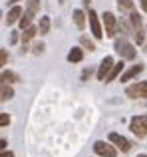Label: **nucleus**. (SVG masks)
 Listing matches in <instances>:
<instances>
[{"label": "nucleus", "mask_w": 147, "mask_h": 157, "mask_svg": "<svg viewBox=\"0 0 147 157\" xmlns=\"http://www.w3.org/2000/svg\"><path fill=\"white\" fill-rule=\"evenodd\" d=\"M129 26H131V34L135 36V44H143L147 38V28H143L141 16L137 12H129Z\"/></svg>", "instance_id": "nucleus-1"}, {"label": "nucleus", "mask_w": 147, "mask_h": 157, "mask_svg": "<svg viewBox=\"0 0 147 157\" xmlns=\"http://www.w3.org/2000/svg\"><path fill=\"white\" fill-rule=\"evenodd\" d=\"M115 50H117V54H119L123 60H135V54H137L135 46H133V44H129L125 38L115 40Z\"/></svg>", "instance_id": "nucleus-2"}, {"label": "nucleus", "mask_w": 147, "mask_h": 157, "mask_svg": "<svg viewBox=\"0 0 147 157\" xmlns=\"http://www.w3.org/2000/svg\"><path fill=\"white\" fill-rule=\"evenodd\" d=\"M125 96L131 100H147V82H137L133 86H127Z\"/></svg>", "instance_id": "nucleus-3"}, {"label": "nucleus", "mask_w": 147, "mask_h": 157, "mask_svg": "<svg viewBox=\"0 0 147 157\" xmlns=\"http://www.w3.org/2000/svg\"><path fill=\"white\" fill-rule=\"evenodd\" d=\"M93 151H96L100 157H115L117 155V147L113 145L111 141H104V139H100V141L93 143Z\"/></svg>", "instance_id": "nucleus-4"}, {"label": "nucleus", "mask_w": 147, "mask_h": 157, "mask_svg": "<svg viewBox=\"0 0 147 157\" xmlns=\"http://www.w3.org/2000/svg\"><path fill=\"white\" fill-rule=\"evenodd\" d=\"M129 129L137 135V137H147V117H141V115H135L129 121Z\"/></svg>", "instance_id": "nucleus-5"}, {"label": "nucleus", "mask_w": 147, "mask_h": 157, "mask_svg": "<svg viewBox=\"0 0 147 157\" xmlns=\"http://www.w3.org/2000/svg\"><path fill=\"white\" fill-rule=\"evenodd\" d=\"M104 26H105V34L109 38H115L117 36V18L111 12H104Z\"/></svg>", "instance_id": "nucleus-6"}, {"label": "nucleus", "mask_w": 147, "mask_h": 157, "mask_svg": "<svg viewBox=\"0 0 147 157\" xmlns=\"http://www.w3.org/2000/svg\"><path fill=\"white\" fill-rule=\"evenodd\" d=\"M109 141H111L119 151H123V153H127V151L131 149V141H129L127 137H123L121 133H109Z\"/></svg>", "instance_id": "nucleus-7"}, {"label": "nucleus", "mask_w": 147, "mask_h": 157, "mask_svg": "<svg viewBox=\"0 0 147 157\" xmlns=\"http://www.w3.org/2000/svg\"><path fill=\"white\" fill-rule=\"evenodd\" d=\"M113 66H115V64H113V58H111V56H105L104 60H101L100 68H97V80L104 82L105 78L109 76V72L113 70Z\"/></svg>", "instance_id": "nucleus-8"}, {"label": "nucleus", "mask_w": 147, "mask_h": 157, "mask_svg": "<svg viewBox=\"0 0 147 157\" xmlns=\"http://www.w3.org/2000/svg\"><path fill=\"white\" fill-rule=\"evenodd\" d=\"M88 18H89V28H92L93 38L100 40L101 36H104V32H101V24H100V18H97V14H96L93 10H89V12H88Z\"/></svg>", "instance_id": "nucleus-9"}, {"label": "nucleus", "mask_w": 147, "mask_h": 157, "mask_svg": "<svg viewBox=\"0 0 147 157\" xmlns=\"http://www.w3.org/2000/svg\"><path fill=\"white\" fill-rule=\"evenodd\" d=\"M143 72V64H135V66H131V68L127 70V72H123L119 76V80L121 82H129V80H133V78L137 76V74H141Z\"/></svg>", "instance_id": "nucleus-10"}, {"label": "nucleus", "mask_w": 147, "mask_h": 157, "mask_svg": "<svg viewBox=\"0 0 147 157\" xmlns=\"http://www.w3.org/2000/svg\"><path fill=\"white\" fill-rule=\"evenodd\" d=\"M22 8L20 6H12L10 10H8V14H6V24H14V22H20V18H22Z\"/></svg>", "instance_id": "nucleus-11"}, {"label": "nucleus", "mask_w": 147, "mask_h": 157, "mask_svg": "<svg viewBox=\"0 0 147 157\" xmlns=\"http://www.w3.org/2000/svg\"><path fill=\"white\" fill-rule=\"evenodd\" d=\"M2 82L4 84H18L20 76L16 72H10V70H2Z\"/></svg>", "instance_id": "nucleus-12"}, {"label": "nucleus", "mask_w": 147, "mask_h": 157, "mask_svg": "<svg viewBox=\"0 0 147 157\" xmlns=\"http://www.w3.org/2000/svg\"><path fill=\"white\" fill-rule=\"evenodd\" d=\"M12 98H14V90H12L8 84H4V82H2V86H0V100L8 101V100H12Z\"/></svg>", "instance_id": "nucleus-13"}, {"label": "nucleus", "mask_w": 147, "mask_h": 157, "mask_svg": "<svg viewBox=\"0 0 147 157\" xmlns=\"http://www.w3.org/2000/svg\"><path fill=\"white\" fill-rule=\"evenodd\" d=\"M81 58H84V50L81 48H72L70 54H68V62H72V64L81 62Z\"/></svg>", "instance_id": "nucleus-14"}, {"label": "nucleus", "mask_w": 147, "mask_h": 157, "mask_svg": "<svg viewBox=\"0 0 147 157\" xmlns=\"http://www.w3.org/2000/svg\"><path fill=\"white\" fill-rule=\"evenodd\" d=\"M123 68H125V66H123V62H119V64H115V66H113V70L109 72V76L105 78V82L109 84V82H113V80H115L117 76H121V72H123Z\"/></svg>", "instance_id": "nucleus-15"}, {"label": "nucleus", "mask_w": 147, "mask_h": 157, "mask_svg": "<svg viewBox=\"0 0 147 157\" xmlns=\"http://www.w3.org/2000/svg\"><path fill=\"white\" fill-rule=\"evenodd\" d=\"M74 22H76V26L80 28V30L85 26V14H84V10H74Z\"/></svg>", "instance_id": "nucleus-16"}, {"label": "nucleus", "mask_w": 147, "mask_h": 157, "mask_svg": "<svg viewBox=\"0 0 147 157\" xmlns=\"http://www.w3.org/2000/svg\"><path fill=\"white\" fill-rule=\"evenodd\" d=\"M38 10H40V0H28V6H26V12L34 18L36 14H38Z\"/></svg>", "instance_id": "nucleus-17"}, {"label": "nucleus", "mask_w": 147, "mask_h": 157, "mask_svg": "<svg viewBox=\"0 0 147 157\" xmlns=\"http://www.w3.org/2000/svg\"><path fill=\"white\" fill-rule=\"evenodd\" d=\"M36 32H38V28H34V26H30V28H26V30H22V42H24V44L30 42V40L36 36Z\"/></svg>", "instance_id": "nucleus-18"}, {"label": "nucleus", "mask_w": 147, "mask_h": 157, "mask_svg": "<svg viewBox=\"0 0 147 157\" xmlns=\"http://www.w3.org/2000/svg\"><path fill=\"white\" fill-rule=\"evenodd\" d=\"M48 30H50V18H48V16H42V18H40V24H38V32L40 34H48Z\"/></svg>", "instance_id": "nucleus-19"}, {"label": "nucleus", "mask_w": 147, "mask_h": 157, "mask_svg": "<svg viewBox=\"0 0 147 157\" xmlns=\"http://www.w3.org/2000/svg\"><path fill=\"white\" fill-rule=\"evenodd\" d=\"M117 6H119L121 10L133 12V8H135V2H133V0H117Z\"/></svg>", "instance_id": "nucleus-20"}, {"label": "nucleus", "mask_w": 147, "mask_h": 157, "mask_svg": "<svg viewBox=\"0 0 147 157\" xmlns=\"http://www.w3.org/2000/svg\"><path fill=\"white\" fill-rule=\"evenodd\" d=\"M30 22H32V16L28 14L26 10H24V14H22V18H20V28H22V30H26V28H30Z\"/></svg>", "instance_id": "nucleus-21"}, {"label": "nucleus", "mask_w": 147, "mask_h": 157, "mask_svg": "<svg viewBox=\"0 0 147 157\" xmlns=\"http://www.w3.org/2000/svg\"><path fill=\"white\" fill-rule=\"evenodd\" d=\"M80 42H81V46H84L88 52H93V50H96V44H93L92 40L88 38V36H81V38H80Z\"/></svg>", "instance_id": "nucleus-22"}, {"label": "nucleus", "mask_w": 147, "mask_h": 157, "mask_svg": "<svg viewBox=\"0 0 147 157\" xmlns=\"http://www.w3.org/2000/svg\"><path fill=\"white\" fill-rule=\"evenodd\" d=\"M8 123H10V117H8V113H6V111H2V113H0V125H2V127H6Z\"/></svg>", "instance_id": "nucleus-23"}, {"label": "nucleus", "mask_w": 147, "mask_h": 157, "mask_svg": "<svg viewBox=\"0 0 147 157\" xmlns=\"http://www.w3.org/2000/svg\"><path fill=\"white\" fill-rule=\"evenodd\" d=\"M6 60H8V54H6V50L2 48V50H0V64L6 66Z\"/></svg>", "instance_id": "nucleus-24"}, {"label": "nucleus", "mask_w": 147, "mask_h": 157, "mask_svg": "<svg viewBox=\"0 0 147 157\" xmlns=\"http://www.w3.org/2000/svg\"><path fill=\"white\" fill-rule=\"evenodd\" d=\"M32 52H34V54H42V52H44V44H42V42L36 44V46L32 48Z\"/></svg>", "instance_id": "nucleus-25"}, {"label": "nucleus", "mask_w": 147, "mask_h": 157, "mask_svg": "<svg viewBox=\"0 0 147 157\" xmlns=\"http://www.w3.org/2000/svg\"><path fill=\"white\" fill-rule=\"evenodd\" d=\"M0 157H14V153H12V151H6V149H2V153H0Z\"/></svg>", "instance_id": "nucleus-26"}, {"label": "nucleus", "mask_w": 147, "mask_h": 157, "mask_svg": "<svg viewBox=\"0 0 147 157\" xmlns=\"http://www.w3.org/2000/svg\"><path fill=\"white\" fill-rule=\"evenodd\" d=\"M139 4H141V8L147 12V0H139Z\"/></svg>", "instance_id": "nucleus-27"}, {"label": "nucleus", "mask_w": 147, "mask_h": 157, "mask_svg": "<svg viewBox=\"0 0 147 157\" xmlns=\"http://www.w3.org/2000/svg\"><path fill=\"white\" fill-rule=\"evenodd\" d=\"M89 74H92V70H85V72H84V74H81V80H85V78H88V76H89Z\"/></svg>", "instance_id": "nucleus-28"}, {"label": "nucleus", "mask_w": 147, "mask_h": 157, "mask_svg": "<svg viewBox=\"0 0 147 157\" xmlns=\"http://www.w3.org/2000/svg\"><path fill=\"white\" fill-rule=\"evenodd\" d=\"M6 145H8V141H6V139H2V141H0V147H2V149H6Z\"/></svg>", "instance_id": "nucleus-29"}, {"label": "nucleus", "mask_w": 147, "mask_h": 157, "mask_svg": "<svg viewBox=\"0 0 147 157\" xmlns=\"http://www.w3.org/2000/svg\"><path fill=\"white\" fill-rule=\"evenodd\" d=\"M16 2H20V0H8V4H12V6H14Z\"/></svg>", "instance_id": "nucleus-30"}, {"label": "nucleus", "mask_w": 147, "mask_h": 157, "mask_svg": "<svg viewBox=\"0 0 147 157\" xmlns=\"http://www.w3.org/2000/svg\"><path fill=\"white\" fill-rule=\"evenodd\" d=\"M137 157H147V155H137Z\"/></svg>", "instance_id": "nucleus-31"}, {"label": "nucleus", "mask_w": 147, "mask_h": 157, "mask_svg": "<svg viewBox=\"0 0 147 157\" xmlns=\"http://www.w3.org/2000/svg\"><path fill=\"white\" fill-rule=\"evenodd\" d=\"M145 52H147V46H145Z\"/></svg>", "instance_id": "nucleus-32"}, {"label": "nucleus", "mask_w": 147, "mask_h": 157, "mask_svg": "<svg viewBox=\"0 0 147 157\" xmlns=\"http://www.w3.org/2000/svg\"><path fill=\"white\" fill-rule=\"evenodd\" d=\"M62 2H64V0H62Z\"/></svg>", "instance_id": "nucleus-33"}]
</instances>
